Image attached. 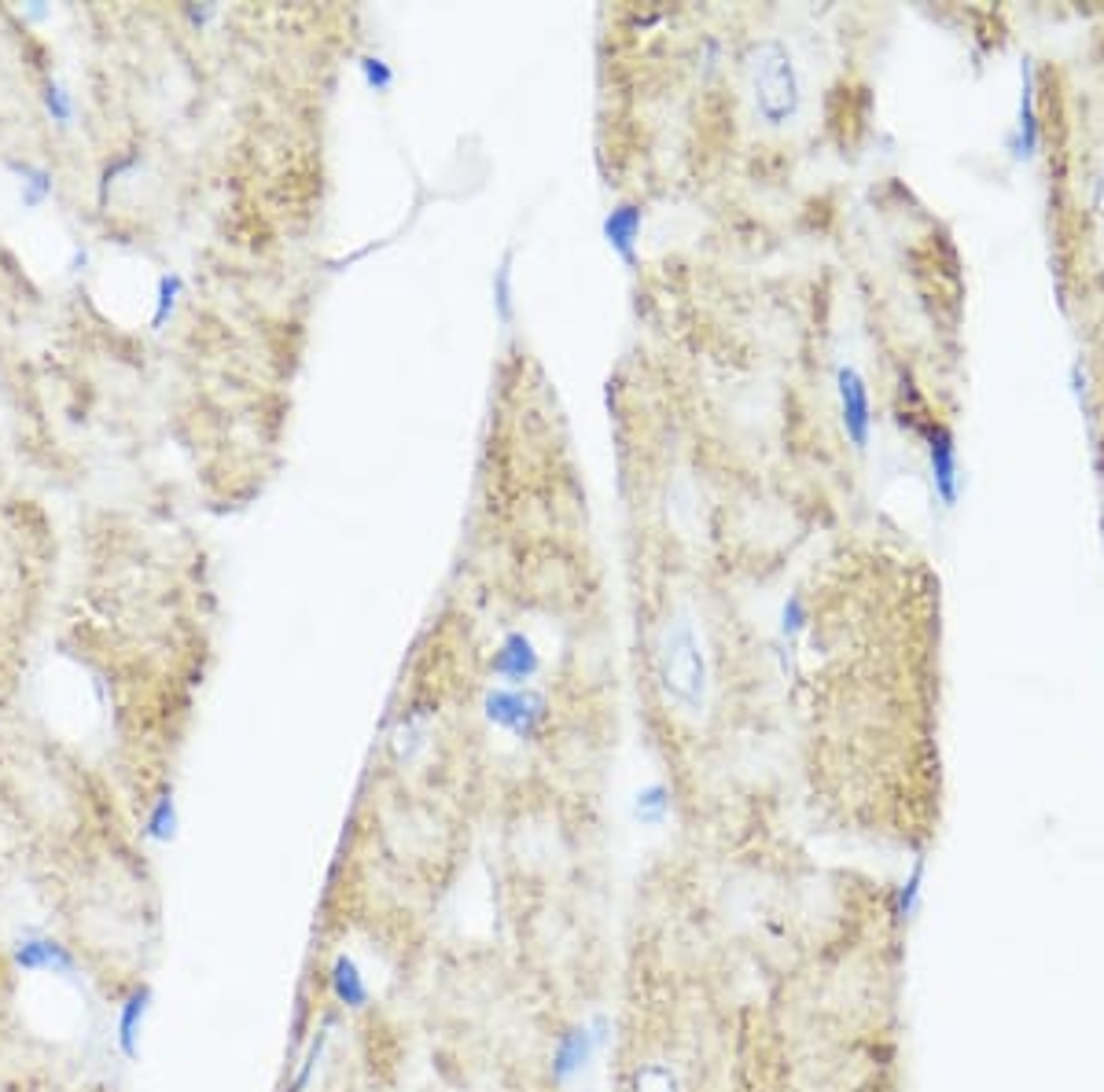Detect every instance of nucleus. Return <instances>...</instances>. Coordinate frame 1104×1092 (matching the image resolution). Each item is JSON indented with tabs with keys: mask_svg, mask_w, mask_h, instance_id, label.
<instances>
[{
	"mask_svg": "<svg viewBox=\"0 0 1104 1092\" xmlns=\"http://www.w3.org/2000/svg\"><path fill=\"white\" fill-rule=\"evenodd\" d=\"M147 1007H152V986H133L118 1004V1030H115V1044L126 1060L141 1056V1030L147 1019Z\"/></svg>",
	"mask_w": 1104,
	"mask_h": 1092,
	"instance_id": "20e7f679",
	"label": "nucleus"
},
{
	"mask_svg": "<svg viewBox=\"0 0 1104 1092\" xmlns=\"http://www.w3.org/2000/svg\"><path fill=\"white\" fill-rule=\"evenodd\" d=\"M41 100H44V110H49L52 121H60V126H70V121H74V96L67 92L63 81H55V78L44 81Z\"/></svg>",
	"mask_w": 1104,
	"mask_h": 1092,
	"instance_id": "f8f14e48",
	"label": "nucleus"
},
{
	"mask_svg": "<svg viewBox=\"0 0 1104 1092\" xmlns=\"http://www.w3.org/2000/svg\"><path fill=\"white\" fill-rule=\"evenodd\" d=\"M178 291H181V280H178V276H166L163 284H159V310H155V324H163L166 316H170L173 298H178Z\"/></svg>",
	"mask_w": 1104,
	"mask_h": 1092,
	"instance_id": "4468645a",
	"label": "nucleus"
},
{
	"mask_svg": "<svg viewBox=\"0 0 1104 1092\" xmlns=\"http://www.w3.org/2000/svg\"><path fill=\"white\" fill-rule=\"evenodd\" d=\"M332 993H336V1001L347 1004V1007H365L368 1004L365 975H361L350 957H339L336 964H332Z\"/></svg>",
	"mask_w": 1104,
	"mask_h": 1092,
	"instance_id": "1a4fd4ad",
	"label": "nucleus"
},
{
	"mask_svg": "<svg viewBox=\"0 0 1104 1092\" xmlns=\"http://www.w3.org/2000/svg\"><path fill=\"white\" fill-rule=\"evenodd\" d=\"M840 398H843V419H847V431L858 445H866L869 438V394L866 382L858 379L855 368L840 372Z\"/></svg>",
	"mask_w": 1104,
	"mask_h": 1092,
	"instance_id": "423d86ee",
	"label": "nucleus"
},
{
	"mask_svg": "<svg viewBox=\"0 0 1104 1092\" xmlns=\"http://www.w3.org/2000/svg\"><path fill=\"white\" fill-rule=\"evenodd\" d=\"M748 89H751V104H755L758 118L769 126H784L800 115L803 104V89H800V70H795L792 52L781 41H758L748 52Z\"/></svg>",
	"mask_w": 1104,
	"mask_h": 1092,
	"instance_id": "f257e3e1",
	"label": "nucleus"
},
{
	"mask_svg": "<svg viewBox=\"0 0 1104 1092\" xmlns=\"http://www.w3.org/2000/svg\"><path fill=\"white\" fill-rule=\"evenodd\" d=\"M12 170L18 173V199H23V207L26 210H41L44 203L52 199V170L49 166H41V162H18V158H12Z\"/></svg>",
	"mask_w": 1104,
	"mask_h": 1092,
	"instance_id": "0eeeda50",
	"label": "nucleus"
},
{
	"mask_svg": "<svg viewBox=\"0 0 1104 1092\" xmlns=\"http://www.w3.org/2000/svg\"><path fill=\"white\" fill-rule=\"evenodd\" d=\"M173 832H178V806H173L170 791H159L152 802V809H147L144 835L152 838V843H170Z\"/></svg>",
	"mask_w": 1104,
	"mask_h": 1092,
	"instance_id": "9d476101",
	"label": "nucleus"
},
{
	"mask_svg": "<svg viewBox=\"0 0 1104 1092\" xmlns=\"http://www.w3.org/2000/svg\"><path fill=\"white\" fill-rule=\"evenodd\" d=\"M663 814H666V802H663V791L660 788L637 795V817H641L645 824H660Z\"/></svg>",
	"mask_w": 1104,
	"mask_h": 1092,
	"instance_id": "ddd939ff",
	"label": "nucleus"
},
{
	"mask_svg": "<svg viewBox=\"0 0 1104 1092\" xmlns=\"http://www.w3.org/2000/svg\"><path fill=\"white\" fill-rule=\"evenodd\" d=\"M537 706H542L537 699L519 696V692H512V696H494V699H490V717H494V722H501V725H508V728H516V732H531L534 717L542 714Z\"/></svg>",
	"mask_w": 1104,
	"mask_h": 1092,
	"instance_id": "6e6552de",
	"label": "nucleus"
},
{
	"mask_svg": "<svg viewBox=\"0 0 1104 1092\" xmlns=\"http://www.w3.org/2000/svg\"><path fill=\"white\" fill-rule=\"evenodd\" d=\"M655 666H660L663 692L671 696L677 706H685V711H700L703 692H707V670H703L700 644H696V633L689 622H674L671 629L663 633Z\"/></svg>",
	"mask_w": 1104,
	"mask_h": 1092,
	"instance_id": "f03ea898",
	"label": "nucleus"
},
{
	"mask_svg": "<svg viewBox=\"0 0 1104 1092\" xmlns=\"http://www.w3.org/2000/svg\"><path fill=\"white\" fill-rule=\"evenodd\" d=\"M629 1092H681V1086L666 1063H641L629 1078Z\"/></svg>",
	"mask_w": 1104,
	"mask_h": 1092,
	"instance_id": "9b49d317",
	"label": "nucleus"
},
{
	"mask_svg": "<svg viewBox=\"0 0 1104 1092\" xmlns=\"http://www.w3.org/2000/svg\"><path fill=\"white\" fill-rule=\"evenodd\" d=\"M597 1030H600V1019H597ZM597 1030H589V1026H579V1030L563 1034L560 1049H556V1060H553L556 1078H574L579 1070L589 1067V1060L597 1056L600 1041H605V1034H597Z\"/></svg>",
	"mask_w": 1104,
	"mask_h": 1092,
	"instance_id": "39448f33",
	"label": "nucleus"
},
{
	"mask_svg": "<svg viewBox=\"0 0 1104 1092\" xmlns=\"http://www.w3.org/2000/svg\"><path fill=\"white\" fill-rule=\"evenodd\" d=\"M15 964L26 975H60V978H78V960L60 938L41 935V931H26L15 941Z\"/></svg>",
	"mask_w": 1104,
	"mask_h": 1092,
	"instance_id": "7ed1b4c3",
	"label": "nucleus"
}]
</instances>
